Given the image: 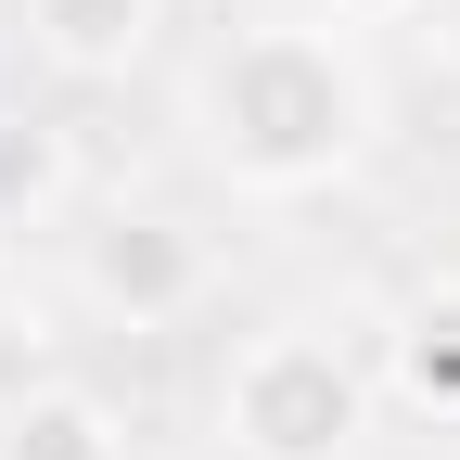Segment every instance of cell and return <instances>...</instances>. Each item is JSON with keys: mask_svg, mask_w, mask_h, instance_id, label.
<instances>
[{"mask_svg": "<svg viewBox=\"0 0 460 460\" xmlns=\"http://www.w3.org/2000/svg\"><path fill=\"white\" fill-rule=\"evenodd\" d=\"M217 295V243L180 217V205H102L77 230V307L115 320V332H166Z\"/></svg>", "mask_w": 460, "mask_h": 460, "instance_id": "cell-3", "label": "cell"}, {"mask_svg": "<svg viewBox=\"0 0 460 460\" xmlns=\"http://www.w3.org/2000/svg\"><path fill=\"white\" fill-rule=\"evenodd\" d=\"M39 384H51V332H39V307H0V410H26Z\"/></svg>", "mask_w": 460, "mask_h": 460, "instance_id": "cell-8", "label": "cell"}, {"mask_svg": "<svg viewBox=\"0 0 460 460\" xmlns=\"http://www.w3.org/2000/svg\"><path fill=\"white\" fill-rule=\"evenodd\" d=\"M192 141L243 205H307L332 180H358L384 141V90H371L358 26H320V13L230 26L192 77Z\"/></svg>", "mask_w": 460, "mask_h": 460, "instance_id": "cell-1", "label": "cell"}, {"mask_svg": "<svg viewBox=\"0 0 460 460\" xmlns=\"http://www.w3.org/2000/svg\"><path fill=\"white\" fill-rule=\"evenodd\" d=\"M320 26H396V13H422V0H307Z\"/></svg>", "mask_w": 460, "mask_h": 460, "instance_id": "cell-9", "label": "cell"}, {"mask_svg": "<svg viewBox=\"0 0 460 460\" xmlns=\"http://www.w3.org/2000/svg\"><path fill=\"white\" fill-rule=\"evenodd\" d=\"M154 26H166V0H26V51L51 77H77V90L128 77L154 51Z\"/></svg>", "mask_w": 460, "mask_h": 460, "instance_id": "cell-4", "label": "cell"}, {"mask_svg": "<svg viewBox=\"0 0 460 460\" xmlns=\"http://www.w3.org/2000/svg\"><path fill=\"white\" fill-rule=\"evenodd\" d=\"M396 384H410L435 422H460V281L410 295V320H396Z\"/></svg>", "mask_w": 460, "mask_h": 460, "instance_id": "cell-7", "label": "cell"}, {"mask_svg": "<svg viewBox=\"0 0 460 460\" xmlns=\"http://www.w3.org/2000/svg\"><path fill=\"white\" fill-rule=\"evenodd\" d=\"M371 435V371L320 320H269L217 371V460H358Z\"/></svg>", "mask_w": 460, "mask_h": 460, "instance_id": "cell-2", "label": "cell"}, {"mask_svg": "<svg viewBox=\"0 0 460 460\" xmlns=\"http://www.w3.org/2000/svg\"><path fill=\"white\" fill-rule=\"evenodd\" d=\"M0 460H128V422L90 384H39L26 410H0Z\"/></svg>", "mask_w": 460, "mask_h": 460, "instance_id": "cell-5", "label": "cell"}, {"mask_svg": "<svg viewBox=\"0 0 460 460\" xmlns=\"http://www.w3.org/2000/svg\"><path fill=\"white\" fill-rule=\"evenodd\" d=\"M65 192H77V154H65V128H51V115H26V102H0V230L65 217Z\"/></svg>", "mask_w": 460, "mask_h": 460, "instance_id": "cell-6", "label": "cell"}]
</instances>
